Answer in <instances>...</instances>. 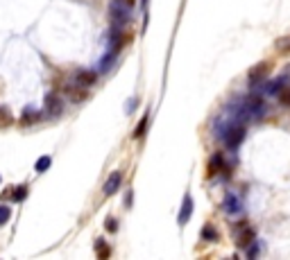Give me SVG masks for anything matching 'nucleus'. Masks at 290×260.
Segmentation results:
<instances>
[{
    "label": "nucleus",
    "mask_w": 290,
    "mask_h": 260,
    "mask_svg": "<svg viewBox=\"0 0 290 260\" xmlns=\"http://www.w3.org/2000/svg\"><path fill=\"white\" fill-rule=\"evenodd\" d=\"M73 82H75L77 86H84V88H89V86H93L97 82V75L93 73V70H77L75 77H73Z\"/></svg>",
    "instance_id": "nucleus-7"
},
{
    "label": "nucleus",
    "mask_w": 290,
    "mask_h": 260,
    "mask_svg": "<svg viewBox=\"0 0 290 260\" xmlns=\"http://www.w3.org/2000/svg\"><path fill=\"white\" fill-rule=\"evenodd\" d=\"M120 186H123V172H111V174H109V179L104 181L102 192L107 197H111V195H116V192H118Z\"/></svg>",
    "instance_id": "nucleus-5"
},
{
    "label": "nucleus",
    "mask_w": 290,
    "mask_h": 260,
    "mask_svg": "<svg viewBox=\"0 0 290 260\" xmlns=\"http://www.w3.org/2000/svg\"><path fill=\"white\" fill-rule=\"evenodd\" d=\"M222 211L227 213V215H238V213L242 211V206H241V199H238L234 192H227V197H225V202H222Z\"/></svg>",
    "instance_id": "nucleus-6"
},
{
    "label": "nucleus",
    "mask_w": 290,
    "mask_h": 260,
    "mask_svg": "<svg viewBox=\"0 0 290 260\" xmlns=\"http://www.w3.org/2000/svg\"><path fill=\"white\" fill-rule=\"evenodd\" d=\"M50 163H52V159H50V156H41V159L37 161V165H34V170H37V172H46L50 168Z\"/></svg>",
    "instance_id": "nucleus-18"
},
{
    "label": "nucleus",
    "mask_w": 290,
    "mask_h": 260,
    "mask_svg": "<svg viewBox=\"0 0 290 260\" xmlns=\"http://www.w3.org/2000/svg\"><path fill=\"white\" fill-rule=\"evenodd\" d=\"M11 113H9V109H5V106H0V129H7L11 125Z\"/></svg>",
    "instance_id": "nucleus-17"
},
{
    "label": "nucleus",
    "mask_w": 290,
    "mask_h": 260,
    "mask_svg": "<svg viewBox=\"0 0 290 260\" xmlns=\"http://www.w3.org/2000/svg\"><path fill=\"white\" fill-rule=\"evenodd\" d=\"M43 106H46V116H50V118L61 116V111H64V102H61V97L57 93H48Z\"/></svg>",
    "instance_id": "nucleus-3"
},
{
    "label": "nucleus",
    "mask_w": 290,
    "mask_h": 260,
    "mask_svg": "<svg viewBox=\"0 0 290 260\" xmlns=\"http://www.w3.org/2000/svg\"><path fill=\"white\" fill-rule=\"evenodd\" d=\"M41 120V116H39L37 111H32V109H25L23 111V118H21V125L23 127H30V125H34V122Z\"/></svg>",
    "instance_id": "nucleus-12"
},
{
    "label": "nucleus",
    "mask_w": 290,
    "mask_h": 260,
    "mask_svg": "<svg viewBox=\"0 0 290 260\" xmlns=\"http://www.w3.org/2000/svg\"><path fill=\"white\" fill-rule=\"evenodd\" d=\"M9 217H11V208H9V206H2V204H0V226L9 222Z\"/></svg>",
    "instance_id": "nucleus-21"
},
{
    "label": "nucleus",
    "mask_w": 290,
    "mask_h": 260,
    "mask_svg": "<svg viewBox=\"0 0 290 260\" xmlns=\"http://www.w3.org/2000/svg\"><path fill=\"white\" fill-rule=\"evenodd\" d=\"M145 131H147V113H145V116L139 120V125H136V129H134V138H143Z\"/></svg>",
    "instance_id": "nucleus-15"
},
{
    "label": "nucleus",
    "mask_w": 290,
    "mask_h": 260,
    "mask_svg": "<svg viewBox=\"0 0 290 260\" xmlns=\"http://www.w3.org/2000/svg\"><path fill=\"white\" fill-rule=\"evenodd\" d=\"M104 228H107V231H111V233H116V231H118V224H116V219H113V217H107Z\"/></svg>",
    "instance_id": "nucleus-23"
},
{
    "label": "nucleus",
    "mask_w": 290,
    "mask_h": 260,
    "mask_svg": "<svg viewBox=\"0 0 290 260\" xmlns=\"http://www.w3.org/2000/svg\"><path fill=\"white\" fill-rule=\"evenodd\" d=\"M218 238H220V233H218L211 224H206V226L202 228V240H206V242H218Z\"/></svg>",
    "instance_id": "nucleus-13"
},
{
    "label": "nucleus",
    "mask_w": 290,
    "mask_h": 260,
    "mask_svg": "<svg viewBox=\"0 0 290 260\" xmlns=\"http://www.w3.org/2000/svg\"><path fill=\"white\" fill-rule=\"evenodd\" d=\"M66 93L70 95V100H75V102H82V100H86V88L84 86H77L75 82L73 84H68L66 86Z\"/></svg>",
    "instance_id": "nucleus-11"
},
{
    "label": "nucleus",
    "mask_w": 290,
    "mask_h": 260,
    "mask_svg": "<svg viewBox=\"0 0 290 260\" xmlns=\"http://www.w3.org/2000/svg\"><path fill=\"white\" fill-rule=\"evenodd\" d=\"M254 238H256V235H254V228H252V226H245V224H242V226H241V233H238V247L247 249L249 244L254 242Z\"/></svg>",
    "instance_id": "nucleus-10"
},
{
    "label": "nucleus",
    "mask_w": 290,
    "mask_h": 260,
    "mask_svg": "<svg viewBox=\"0 0 290 260\" xmlns=\"http://www.w3.org/2000/svg\"><path fill=\"white\" fill-rule=\"evenodd\" d=\"M191 215H193V197L186 195L184 197V204L182 208H179V215H177V222L179 226H184V224H188V219H191Z\"/></svg>",
    "instance_id": "nucleus-8"
},
{
    "label": "nucleus",
    "mask_w": 290,
    "mask_h": 260,
    "mask_svg": "<svg viewBox=\"0 0 290 260\" xmlns=\"http://www.w3.org/2000/svg\"><path fill=\"white\" fill-rule=\"evenodd\" d=\"M136 104H139V100H132V102H129V106H127V111H134Z\"/></svg>",
    "instance_id": "nucleus-24"
},
{
    "label": "nucleus",
    "mask_w": 290,
    "mask_h": 260,
    "mask_svg": "<svg viewBox=\"0 0 290 260\" xmlns=\"http://www.w3.org/2000/svg\"><path fill=\"white\" fill-rule=\"evenodd\" d=\"M132 7H134V0H111L109 18L113 25H127L132 21Z\"/></svg>",
    "instance_id": "nucleus-1"
},
{
    "label": "nucleus",
    "mask_w": 290,
    "mask_h": 260,
    "mask_svg": "<svg viewBox=\"0 0 290 260\" xmlns=\"http://www.w3.org/2000/svg\"><path fill=\"white\" fill-rule=\"evenodd\" d=\"M277 97H279L281 104L288 106V104H290V88H288V86H286V88H281V90H279V95H277Z\"/></svg>",
    "instance_id": "nucleus-22"
},
{
    "label": "nucleus",
    "mask_w": 290,
    "mask_h": 260,
    "mask_svg": "<svg viewBox=\"0 0 290 260\" xmlns=\"http://www.w3.org/2000/svg\"><path fill=\"white\" fill-rule=\"evenodd\" d=\"M25 197H27V186H16V190L11 192V199H14V202H23Z\"/></svg>",
    "instance_id": "nucleus-20"
},
{
    "label": "nucleus",
    "mask_w": 290,
    "mask_h": 260,
    "mask_svg": "<svg viewBox=\"0 0 290 260\" xmlns=\"http://www.w3.org/2000/svg\"><path fill=\"white\" fill-rule=\"evenodd\" d=\"M225 170V159H222V154H213L209 159V165H206V174L209 176H215L218 172Z\"/></svg>",
    "instance_id": "nucleus-9"
},
{
    "label": "nucleus",
    "mask_w": 290,
    "mask_h": 260,
    "mask_svg": "<svg viewBox=\"0 0 290 260\" xmlns=\"http://www.w3.org/2000/svg\"><path fill=\"white\" fill-rule=\"evenodd\" d=\"M270 70H272V66H270V61H261V64H256L254 68H249V82L254 84H261V82L268 80Z\"/></svg>",
    "instance_id": "nucleus-4"
},
{
    "label": "nucleus",
    "mask_w": 290,
    "mask_h": 260,
    "mask_svg": "<svg viewBox=\"0 0 290 260\" xmlns=\"http://www.w3.org/2000/svg\"><path fill=\"white\" fill-rule=\"evenodd\" d=\"M116 54L118 52H111V50H109V54L102 57V61H100V70H102V73H109V68H111L113 61H116Z\"/></svg>",
    "instance_id": "nucleus-14"
},
{
    "label": "nucleus",
    "mask_w": 290,
    "mask_h": 260,
    "mask_svg": "<svg viewBox=\"0 0 290 260\" xmlns=\"http://www.w3.org/2000/svg\"><path fill=\"white\" fill-rule=\"evenodd\" d=\"M96 251H97V258H102V260L111 256V249L104 244V240H96Z\"/></svg>",
    "instance_id": "nucleus-16"
},
{
    "label": "nucleus",
    "mask_w": 290,
    "mask_h": 260,
    "mask_svg": "<svg viewBox=\"0 0 290 260\" xmlns=\"http://www.w3.org/2000/svg\"><path fill=\"white\" fill-rule=\"evenodd\" d=\"M277 50H279V52H284V54L290 52V34H288V37H281L279 41H277Z\"/></svg>",
    "instance_id": "nucleus-19"
},
{
    "label": "nucleus",
    "mask_w": 290,
    "mask_h": 260,
    "mask_svg": "<svg viewBox=\"0 0 290 260\" xmlns=\"http://www.w3.org/2000/svg\"><path fill=\"white\" fill-rule=\"evenodd\" d=\"M245 104H247V111H249L252 120H263L265 113H268L263 97H258V95H247L245 97Z\"/></svg>",
    "instance_id": "nucleus-2"
}]
</instances>
